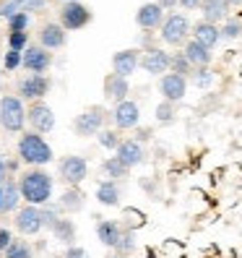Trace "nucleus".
I'll list each match as a JSON object with an SVG mask.
<instances>
[{"mask_svg":"<svg viewBox=\"0 0 242 258\" xmlns=\"http://www.w3.org/2000/svg\"><path fill=\"white\" fill-rule=\"evenodd\" d=\"M13 242V232L8 230V227H0V255L6 253V248Z\"/></svg>","mask_w":242,"mask_h":258,"instance_id":"nucleus-42","label":"nucleus"},{"mask_svg":"<svg viewBox=\"0 0 242 258\" xmlns=\"http://www.w3.org/2000/svg\"><path fill=\"white\" fill-rule=\"evenodd\" d=\"M63 258H92V255H89L86 248H81L78 242H75V245H70V248L63 250Z\"/></svg>","mask_w":242,"mask_h":258,"instance_id":"nucleus-41","label":"nucleus"},{"mask_svg":"<svg viewBox=\"0 0 242 258\" xmlns=\"http://www.w3.org/2000/svg\"><path fill=\"white\" fill-rule=\"evenodd\" d=\"M154 115H156V123H159V125H172L175 120H177V104L164 102V99H162V102L156 104Z\"/></svg>","mask_w":242,"mask_h":258,"instance_id":"nucleus-31","label":"nucleus"},{"mask_svg":"<svg viewBox=\"0 0 242 258\" xmlns=\"http://www.w3.org/2000/svg\"><path fill=\"white\" fill-rule=\"evenodd\" d=\"M39 47H44V50H63L65 44H68V32L63 26H60L57 21H47L42 29H39Z\"/></svg>","mask_w":242,"mask_h":258,"instance_id":"nucleus-15","label":"nucleus"},{"mask_svg":"<svg viewBox=\"0 0 242 258\" xmlns=\"http://www.w3.org/2000/svg\"><path fill=\"white\" fill-rule=\"evenodd\" d=\"M115 157L123 162L128 170H133V167H138V164L146 162L148 151H146L143 144H138L135 139H123V141H120V146L115 149Z\"/></svg>","mask_w":242,"mask_h":258,"instance_id":"nucleus-14","label":"nucleus"},{"mask_svg":"<svg viewBox=\"0 0 242 258\" xmlns=\"http://www.w3.org/2000/svg\"><path fill=\"white\" fill-rule=\"evenodd\" d=\"M154 3H156L162 11H175V8H177V0H154Z\"/></svg>","mask_w":242,"mask_h":258,"instance_id":"nucleus-45","label":"nucleus"},{"mask_svg":"<svg viewBox=\"0 0 242 258\" xmlns=\"http://www.w3.org/2000/svg\"><path fill=\"white\" fill-rule=\"evenodd\" d=\"M94 21V13L89 6H84L81 0H73V3H63L60 6V26L65 29V32H78V29L89 26Z\"/></svg>","mask_w":242,"mask_h":258,"instance_id":"nucleus-7","label":"nucleus"},{"mask_svg":"<svg viewBox=\"0 0 242 258\" xmlns=\"http://www.w3.org/2000/svg\"><path fill=\"white\" fill-rule=\"evenodd\" d=\"M221 3H224V6H229V8H232V6H242V0H221Z\"/></svg>","mask_w":242,"mask_h":258,"instance_id":"nucleus-48","label":"nucleus"},{"mask_svg":"<svg viewBox=\"0 0 242 258\" xmlns=\"http://www.w3.org/2000/svg\"><path fill=\"white\" fill-rule=\"evenodd\" d=\"M50 232H52V240H57L60 245H75V240H78V227H75V222L70 217H57L50 227Z\"/></svg>","mask_w":242,"mask_h":258,"instance_id":"nucleus-19","label":"nucleus"},{"mask_svg":"<svg viewBox=\"0 0 242 258\" xmlns=\"http://www.w3.org/2000/svg\"><path fill=\"white\" fill-rule=\"evenodd\" d=\"M21 201L32 206H47L55 193V177L44 170V167H29V170L16 180Z\"/></svg>","mask_w":242,"mask_h":258,"instance_id":"nucleus-1","label":"nucleus"},{"mask_svg":"<svg viewBox=\"0 0 242 258\" xmlns=\"http://www.w3.org/2000/svg\"><path fill=\"white\" fill-rule=\"evenodd\" d=\"M183 55L190 60L193 68H203V66H211V60H214V50L203 47V44H198L195 39H188L183 44Z\"/></svg>","mask_w":242,"mask_h":258,"instance_id":"nucleus-24","label":"nucleus"},{"mask_svg":"<svg viewBox=\"0 0 242 258\" xmlns=\"http://www.w3.org/2000/svg\"><path fill=\"white\" fill-rule=\"evenodd\" d=\"M6 164H8V175L19 170V159H6Z\"/></svg>","mask_w":242,"mask_h":258,"instance_id":"nucleus-47","label":"nucleus"},{"mask_svg":"<svg viewBox=\"0 0 242 258\" xmlns=\"http://www.w3.org/2000/svg\"><path fill=\"white\" fill-rule=\"evenodd\" d=\"M159 94L164 102H172V104L183 102L188 94V79H183L177 73H164L159 79Z\"/></svg>","mask_w":242,"mask_h":258,"instance_id":"nucleus-13","label":"nucleus"},{"mask_svg":"<svg viewBox=\"0 0 242 258\" xmlns=\"http://www.w3.org/2000/svg\"><path fill=\"white\" fill-rule=\"evenodd\" d=\"M60 214L47 204V206H32V204H24L21 209H16V230L21 235H39L44 230H50L52 222L57 219Z\"/></svg>","mask_w":242,"mask_h":258,"instance_id":"nucleus-2","label":"nucleus"},{"mask_svg":"<svg viewBox=\"0 0 242 258\" xmlns=\"http://www.w3.org/2000/svg\"><path fill=\"white\" fill-rule=\"evenodd\" d=\"M201 16H203V21H208V24H224L226 19H229V6H224L221 0H201Z\"/></svg>","mask_w":242,"mask_h":258,"instance_id":"nucleus-25","label":"nucleus"},{"mask_svg":"<svg viewBox=\"0 0 242 258\" xmlns=\"http://www.w3.org/2000/svg\"><path fill=\"white\" fill-rule=\"evenodd\" d=\"M219 37L221 42H234L242 37V21L239 19H226L221 26H219Z\"/></svg>","mask_w":242,"mask_h":258,"instance_id":"nucleus-33","label":"nucleus"},{"mask_svg":"<svg viewBox=\"0 0 242 258\" xmlns=\"http://www.w3.org/2000/svg\"><path fill=\"white\" fill-rule=\"evenodd\" d=\"M52 89V79L50 76H37V73H29L19 81V99L24 102H42L44 97L50 94Z\"/></svg>","mask_w":242,"mask_h":258,"instance_id":"nucleus-9","label":"nucleus"},{"mask_svg":"<svg viewBox=\"0 0 242 258\" xmlns=\"http://www.w3.org/2000/svg\"><path fill=\"white\" fill-rule=\"evenodd\" d=\"M3 258H34V248L29 245L26 240H19V237H13V242L6 248Z\"/></svg>","mask_w":242,"mask_h":258,"instance_id":"nucleus-30","label":"nucleus"},{"mask_svg":"<svg viewBox=\"0 0 242 258\" xmlns=\"http://www.w3.org/2000/svg\"><path fill=\"white\" fill-rule=\"evenodd\" d=\"M107 258H125V255H117V253H110Z\"/></svg>","mask_w":242,"mask_h":258,"instance_id":"nucleus-49","label":"nucleus"},{"mask_svg":"<svg viewBox=\"0 0 242 258\" xmlns=\"http://www.w3.org/2000/svg\"><path fill=\"white\" fill-rule=\"evenodd\" d=\"M94 230H97V240L102 242L104 248H110V250H112V248L117 245V240H120V235H123L125 227L120 224L117 219H99Z\"/></svg>","mask_w":242,"mask_h":258,"instance_id":"nucleus-22","label":"nucleus"},{"mask_svg":"<svg viewBox=\"0 0 242 258\" xmlns=\"http://www.w3.org/2000/svg\"><path fill=\"white\" fill-rule=\"evenodd\" d=\"M16 151H19V162H24L29 167H44L55 159L52 146L47 144V139H44L42 133H34V131H24L19 136Z\"/></svg>","mask_w":242,"mask_h":258,"instance_id":"nucleus-3","label":"nucleus"},{"mask_svg":"<svg viewBox=\"0 0 242 258\" xmlns=\"http://www.w3.org/2000/svg\"><path fill=\"white\" fill-rule=\"evenodd\" d=\"M3 68H6V71H19V68H21V52L8 50V52L3 55Z\"/></svg>","mask_w":242,"mask_h":258,"instance_id":"nucleus-39","label":"nucleus"},{"mask_svg":"<svg viewBox=\"0 0 242 258\" xmlns=\"http://www.w3.org/2000/svg\"><path fill=\"white\" fill-rule=\"evenodd\" d=\"M11 175H8V164H6V157L0 154V183H6Z\"/></svg>","mask_w":242,"mask_h":258,"instance_id":"nucleus-46","label":"nucleus"},{"mask_svg":"<svg viewBox=\"0 0 242 258\" xmlns=\"http://www.w3.org/2000/svg\"><path fill=\"white\" fill-rule=\"evenodd\" d=\"M135 245H138V242H135V232L133 230H123V235H120V240H117V245L112 248V253H117V255H125V258H130V253L135 250Z\"/></svg>","mask_w":242,"mask_h":258,"instance_id":"nucleus-32","label":"nucleus"},{"mask_svg":"<svg viewBox=\"0 0 242 258\" xmlns=\"http://www.w3.org/2000/svg\"><path fill=\"white\" fill-rule=\"evenodd\" d=\"M21 68L37 76H47V71L52 68V52L39 47V44H29L21 52Z\"/></svg>","mask_w":242,"mask_h":258,"instance_id":"nucleus-11","label":"nucleus"},{"mask_svg":"<svg viewBox=\"0 0 242 258\" xmlns=\"http://www.w3.org/2000/svg\"><path fill=\"white\" fill-rule=\"evenodd\" d=\"M26 26H29V13H24V11L13 13L8 19V32H26Z\"/></svg>","mask_w":242,"mask_h":258,"instance_id":"nucleus-37","label":"nucleus"},{"mask_svg":"<svg viewBox=\"0 0 242 258\" xmlns=\"http://www.w3.org/2000/svg\"><path fill=\"white\" fill-rule=\"evenodd\" d=\"M26 125L32 128L34 133H50L55 128V112L50 104L44 102H29L26 107Z\"/></svg>","mask_w":242,"mask_h":258,"instance_id":"nucleus-10","label":"nucleus"},{"mask_svg":"<svg viewBox=\"0 0 242 258\" xmlns=\"http://www.w3.org/2000/svg\"><path fill=\"white\" fill-rule=\"evenodd\" d=\"M21 193H19V183L13 177H8L6 183H0V214H11L19 209Z\"/></svg>","mask_w":242,"mask_h":258,"instance_id":"nucleus-23","label":"nucleus"},{"mask_svg":"<svg viewBox=\"0 0 242 258\" xmlns=\"http://www.w3.org/2000/svg\"><path fill=\"white\" fill-rule=\"evenodd\" d=\"M57 3H60V6H63V3H73V0H57Z\"/></svg>","mask_w":242,"mask_h":258,"instance_id":"nucleus-50","label":"nucleus"},{"mask_svg":"<svg viewBox=\"0 0 242 258\" xmlns=\"http://www.w3.org/2000/svg\"><path fill=\"white\" fill-rule=\"evenodd\" d=\"M177 6L185 8V11H198L201 8V0H177Z\"/></svg>","mask_w":242,"mask_h":258,"instance_id":"nucleus-44","label":"nucleus"},{"mask_svg":"<svg viewBox=\"0 0 242 258\" xmlns=\"http://www.w3.org/2000/svg\"><path fill=\"white\" fill-rule=\"evenodd\" d=\"M21 8H19V3H16V0H0V19H11L13 16V13H19Z\"/></svg>","mask_w":242,"mask_h":258,"instance_id":"nucleus-40","label":"nucleus"},{"mask_svg":"<svg viewBox=\"0 0 242 258\" xmlns=\"http://www.w3.org/2000/svg\"><path fill=\"white\" fill-rule=\"evenodd\" d=\"M190 81H193V86H198V89H211V86H214V73H211L208 66H203V68H193Z\"/></svg>","mask_w":242,"mask_h":258,"instance_id":"nucleus-35","label":"nucleus"},{"mask_svg":"<svg viewBox=\"0 0 242 258\" xmlns=\"http://www.w3.org/2000/svg\"><path fill=\"white\" fill-rule=\"evenodd\" d=\"M190 29L193 24L185 13H170V16H164V24L159 26V39L170 44V47H183L190 39Z\"/></svg>","mask_w":242,"mask_h":258,"instance_id":"nucleus-5","label":"nucleus"},{"mask_svg":"<svg viewBox=\"0 0 242 258\" xmlns=\"http://www.w3.org/2000/svg\"><path fill=\"white\" fill-rule=\"evenodd\" d=\"M16 3L24 13H39V11H44L47 0H16Z\"/></svg>","mask_w":242,"mask_h":258,"instance_id":"nucleus-38","label":"nucleus"},{"mask_svg":"<svg viewBox=\"0 0 242 258\" xmlns=\"http://www.w3.org/2000/svg\"><path fill=\"white\" fill-rule=\"evenodd\" d=\"M170 73H177V76H183V79H190L193 66H190V60L183 55V50L170 55Z\"/></svg>","mask_w":242,"mask_h":258,"instance_id":"nucleus-29","label":"nucleus"},{"mask_svg":"<svg viewBox=\"0 0 242 258\" xmlns=\"http://www.w3.org/2000/svg\"><path fill=\"white\" fill-rule=\"evenodd\" d=\"M102 172H104L107 180H115V183H120V180H125L130 175V170L117 157H107V159H104L102 162Z\"/></svg>","mask_w":242,"mask_h":258,"instance_id":"nucleus-28","label":"nucleus"},{"mask_svg":"<svg viewBox=\"0 0 242 258\" xmlns=\"http://www.w3.org/2000/svg\"><path fill=\"white\" fill-rule=\"evenodd\" d=\"M151 136H154V131H151V128H135V141H138V144H148L151 141Z\"/></svg>","mask_w":242,"mask_h":258,"instance_id":"nucleus-43","label":"nucleus"},{"mask_svg":"<svg viewBox=\"0 0 242 258\" xmlns=\"http://www.w3.org/2000/svg\"><path fill=\"white\" fill-rule=\"evenodd\" d=\"M112 120L110 110H104L102 104H92V107L81 110L73 117V133L78 139H89V136H97L99 131L107 128V123Z\"/></svg>","mask_w":242,"mask_h":258,"instance_id":"nucleus-4","label":"nucleus"},{"mask_svg":"<svg viewBox=\"0 0 242 258\" xmlns=\"http://www.w3.org/2000/svg\"><path fill=\"white\" fill-rule=\"evenodd\" d=\"M110 115H112L115 131H135L141 125V107H138V102H133V99L115 104V110Z\"/></svg>","mask_w":242,"mask_h":258,"instance_id":"nucleus-12","label":"nucleus"},{"mask_svg":"<svg viewBox=\"0 0 242 258\" xmlns=\"http://www.w3.org/2000/svg\"><path fill=\"white\" fill-rule=\"evenodd\" d=\"M102 92H104V99H107V102L120 104V102H125V99H128V94H130V84H128V79H123V76L107 73V76H104V81H102Z\"/></svg>","mask_w":242,"mask_h":258,"instance_id":"nucleus-18","label":"nucleus"},{"mask_svg":"<svg viewBox=\"0 0 242 258\" xmlns=\"http://www.w3.org/2000/svg\"><path fill=\"white\" fill-rule=\"evenodd\" d=\"M135 24H138V29H143V32H154V29H159L164 24V11L156 3H143L135 11Z\"/></svg>","mask_w":242,"mask_h":258,"instance_id":"nucleus-20","label":"nucleus"},{"mask_svg":"<svg viewBox=\"0 0 242 258\" xmlns=\"http://www.w3.org/2000/svg\"><path fill=\"white\" fill-rule=\"evenodd\" d=\"M57 177H60V183H65L68 188L81 185L84 180L89 177V162H86V157H78V154L63 157L57 162Z\"/></svg>","mask_w":242,"mask_h":258,"instance_id":"nucleus-8","label":"nucleus"},{"mask_svg":"<svg viewBox=\"0 0 242 258\" xmlns=\"http://www.w3.org/2000/svg\"><path fill=\"white\" fill-rule=\"evenodd\" d=\"M138 68H143V73H148V76H159L162 79L164 73H170V52H164L162 47L146 50L141 55V66Z\"/></svg>","mask_w":242,"mask_h":258,"instance_id":"nucleus-17","label":"nucleus"},{"mask_svg":"<svg viewBox=\"0 0 242 258\" xmlns=\"http://www.w3.org/2000/svg\"><path fill=\"white\" fill-rule=\"evenodd\" d=\"M138 66H141V50H135V47L120 50L112 55V73L123 76V79H130L138 71Z\"/></svg>","mask_w":242,"mask_h":258,"instance_id":"nucleus-16","label":"nucleus"},{"mask_svg":"<svg viewBox=\"0 0 242 258\" xmlns=\"http://www.w3.org/2000/svg\"><path fill=\"white\" fill-rule=\"evenodd\" d=\"M190 39H195L198 44H203V47H208V50H214L216 44L221 42V37H219V26L216 24H208V21H198V24H193V29H190Z\"/></svg>","mask_w":242,"mask_h":258,"instance_id":"nucleus-21","label":"nucleus"},{"mask_svg":"<svg viewBox=\"0 0 242 258\" xmlns=\"http://www.w3.org/2000/svg\"><path fill=\"white\" fill-rule=\"evenodd\" d=\"M60 209L68 211V214H73V211H81L86 209V193L81 190V185H75V188H65V193L60 196Z\"/></svg>","mask_w":242,"mask_h":258,"instance_id":"nucleus-27","label":"nucleus"},{"mask_svg":"<svg viewBox=\"0 0 242 258\" xmlns=\"http://www.w3.org/2000/svg\"><path fill=\"white\" fill-rule=\"evenodd\" d=\"M0 125L8 133H24L26 128V104L16 94L0 97Z\"/></svg>","mask_w":242,"mask_h":258,"instance_id":"nucleus-6","label":"nucleus"},{"mask_svg":"<svg viewBox=\"0 0 242 258\" xmlns=\"http://www.w3.org/2000/svg\"><path fill=\"white\" fill-rule=\"evenodd\" d=\"M97 141H99L102 149L115 151V149L120 146V141H123V136H120V131H115V128H104V131L97 133Z\"/></svg>","mask_w":242,"mask_h":258,"instance_id":"nucleus-34","label":"nucleus"},{"mask_svg":"<svg viewBox=\"0 0 242 258\" xmlns=\"http://www.w3.org/2000/svg\"><path fill=\"white\" fill-rule=\"evenodd\" d=\"M120 199H123V190L115 180H102L97 185V201L102 206H120Z\"/></svg>","mask_w":242,"mask_h":258,"instance_id":"nucleus-26","label":"nucleus"},{"mask_svg":"<svg viewBox=\"0 0 242 258\" xmlns=\"http://www.w3.org/2000/svg\"><path fill=\"white\" fill-rule=\"evenodd\" d=\"M29 47V32H8V50L24 52Z\"/></svg>","mask_w":242,"mask_h":258,"instance_id":"nucleus-36","label":"nucleus"}]
</instances>
